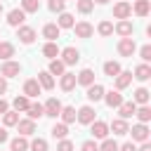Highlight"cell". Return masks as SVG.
I'll return each mask as SVG.
<instances>
[{
	"instance_id": "44",
	"label": "cell",
	"mask_w": 151,
	"mask_h": 151,
	"mask_svg": "<svg viewBox=\"0 0 151 151\" xmlns=\"http://www.w3.org/2000/svg\"><path fill=\"white\" fill-rule=\"evenodd\" d=\"M99 151H118V144H116L113 139H106V137H104V142H101Z\"/></svg>"
},
{
	"instance_id": "17",
	"label": "cell",
	"mask_w": 151,
	"mask_h": 151,
	"mask_svg": "<svg viewBox=\"0 0 151 151\" xmlns=\"http://www.w3.org/2000/svg\"><path fill=\"white\" fill-rule=\"evenodd\" d=\"M87 99H90V101H99V99H104V87H101L99 83L87 85Z\"/></svg>"
},
{
	"instance_id": "49",
	"label": "cell",
	"mask_w": 151,
	"mask_h": 151,
	"mask_svg": "<svg viewBox=\"0 0 151 151\" xmlns=\"http://www.w3.org/2000/svg\"><path fill=\"white\" fill-rule=\"evenodd\" d=\"M7 139H9V134H7V130H5V127H0V144H5Z\"/></svg>"
},
{
	"instance_id": "54",
	"label": "cell",
	"mask_w": 151,
	"mask_h": 151,
	"mask_svg": "<svg viewBox=\"0 0 151 151\" xmlns=\"http://www.w3.org/2000/svg\"><path fill=\"white\" fill-rule=\"evenodd\" d=\"M0 14H2V2H0Z\"/></svg>"
},
{
	"instance_id": "4",
	"label": "cell",
	"mask_w": 151,
	"mask_h": 151,
	"mask_svg": "<svg viewBox=\"0 0 151 151\" xmlns=\"http://www.w3.org/2000/svg\"><path fill=\"white\" fill-rule=\"evenodd\" d=\"M94 113H97V111H94L92 106H80V109L76 111V118H78L80 125H90V123L94 120Z\"/></svg>"
},
{
	"instance_id": "46",
	"label": "cell",
	"mask_w": 151,
	"mask_h": 151,
	"mask_svg": "<svg viewBox=\"0 0 151 151\" xmlns=\"http://www.w3.org/2000/svg\"><path fill=\"white\" fill-rule=\"evenodd\" d=\"M80 151H99V146H97V142H92V139H87V142H83V146H80Z\"/></svg>"
},
{
	"instance_id": "26",
	"label": "cell",
	"mask_w": 151,
	"mask_h": 151,
	"mask_svg": "<svg viewBox=\"0 0 151 151\" xmlns=\"http://www.w3.org/2000/svg\"><path fill=\"white\" fill-rule=\"evenodd\" d=\"M134 14L137 17H146L149 14V9H151V0H134Z\"/></svg>"
},
{
	"instance_id": "47",
	"label": "cell",
	"mask_w": 151,
	"mask_h": 151,
	"mask_svg": "<svg viewBox=\"0 0 151 151\" xmlns=\"http://www.w3.org/2000/svg\"><path fill=\"white\" fill-rule=\"evenodd\" d=\"M139 57H142L144 61H151V45H144V47L139 50Z\"/></svg>"
},
{
	"instance_id": "37",
	"label": "cell",
	"mask_w": 151,
	"mask_h": 151,
	"mask_svg": "<svg viewBox=\"0 0 151 151\" xmlns=\"http://www.w3.org/2000/svg\"><path fill=\"white\" fill-rule=\"evenodd\" d=\"M28 97L26 94H19V97H14V101H12V106H14V111H26L28 109Z\"/></svg>"
},
{
	"instance_id": "34",
	"label": "cell",
	"mask_w": 151,
	"mask_h": 151,
	"mask_svg": "<svg viewBox=\"0 0 151 151\" xmlns=\"http://www.w3.org/2000/svg\"><path fill=\"white\" fill-rule=\"evenodd\" d=\"M64 71H66V64L61 59H50V73L52 76H61Z\"/></svg>"
},
{
	"instance_id": "45",
	"label": "cell",
	"mask_w": 151,
	"mask_h": 151,
	"mask_svg": "<svg viewBox=\"0 0 151 151\" xmlns=\"http://www.w3.org/2000/svg\"><path fill=\"white\" fill-rule=\"evenodd\" d=\"M57 151H73V142L71 139H59V144H57Z\"/></svg>"
},
{
	"instance_id": "24",
	"label": "cell",
	"mask_w": 151,
	"mask_h": 151,
	"mask_svg": "<svg viewBox=\"0 0 151 151\" xmlns=\"http://www.w3.org/2000/svg\"><path fill=\"white\" fill-rule=\"evenodd\" d=\"M118 111H120V118H125V120H127V118H132V116H134L137 104H134V101H123V104L118 106Z\"/></svg>"
},
{
	"instance_id": "16",
	"label": "cell",
	"mask_w": 151,
	"mask_h": 151,
	"mask_svg": "<svg viewBox=\"0 0 151 151\" xmlns=\"http://www.w3.org/2000/svg\"><path fill=\"white\" fill-rule=\"evenodd\" d=\"M76 85H78V83H76V73H66V71H64V73H61V80H59V87H61L64 92H71Z\"/></svg>"
},
{
	"instance_id": "18",
	"label": "cell",
	"mask_w": 151,
	"mask_h": 151,
	"mask_svg": "<svg viewBox=\"0 0 151 151\" xmlns=\"http://www.w3.org/2000/svg\"><path fill=\"white\" fill-rule=\"evenodd\" d=\"M109 130H111L113 134H127L130 125H127V120H125V118H116V120L109 125Z\"/></svg>"
},
{
	"instance_id": "13",
	"label": "cell",
	"mask_w": 151,
	"mask_h": 151,
	"mask_svg": "<svg viewBox=\"0 0 151 151\" xmlns=\"http://www.w3.org/2000/svg\"><path fill=\"white\" fill-rule=\"evenodd\" d=\"M40 90H42V87H40V83H38L35 78H28V80L24 83V94H26L28 99H31V97H38Z\"/></svg>"
},
{
	"instance_id": "20",
	"label": "cell",
	"mask_w": 151,
	"mask_h": 151,
	"mask_svg": "<svg viewBox=\"0 0 151 151\" xmlns=\"http://www.w3.org/2000/svg\"><path fill=\"white\" fill-rule=\"evenodd\" d=\"M35 80L40 83V87H42V90H52V87H54V78H52V73H50V71H40Z\"/></svg>"
},
{
	"instance_id": "52",
	"label": "cell",
	"mask_w": 151,
	"mask_h": 151,
	"mask_svg": "<svg viewBox=\"0 0 151 151\" xmlns=\"http://www.w3.org/2000/svg\"><path fill=\"white\" fill-rule=\"evenodd\" d=\"M137 151H151V144L149 142H142V149H137Z\"/></svg>"
},
{
	"instance_id": "21",
	"label": "cell",
	"mask_w": 151,
	"mask_h": 151,
	"mask_svg": "<svg viewBox=\"0 0 151 151\" xmlns=\"http://www.w3.org/2000/svg\"><path fill=\"white\" fill-rule=\"evenodd\" d=\"M132 83V71H120L116 76V90H125Z\"/></svg>"
},
{
	"instance_id": "11",
	"label": "cell",
	"mask_w": 151,
	"mask_h": 151,
	"mask_svg": "<svg viewBox=\"0 0 151 151\" xmlns=\"http://www.w3.org/2000/svg\"><path fill=\"white\" fill-rule=\"evenodd\" d=\"M45 116H50V118H57L59 116V111H61V101L59 99H54V97H50L47 101H45Z\"/></svg>"
},
{
	"instance_id": "43",
	"label": "cell",
	"mask_w": 151,
	"mask_h": 151,
	"mask_svg": "<svg viewBox=\"0 0 151 151\" xmlns=\"http://www.w3.org/2000/svg\"><path fill=\"white\" fill-rule=\"evenodd\" d=\"M47 7H50V12H64L66 0H50V2H47Z\"/></svg>"
},
{
	"instance_id": "38",
	"label": "cell",
	"mask_w": 151,
	"mask_h": 151,
	"mask_svg": "<svg viewBox=\"0 0 151 151\" xmlns=\"http://www.w3.org/2000/svg\"><path fill=\"white\" fill-rule=\"evenodd\" d=\"M134 116L139 118V123H149V120H151V109H149L146 104H142V106L134 111Z\"/></svg>"
},
{
	"instance_id": "40",
	"label": "cell",
	"mask_w": 151,
	"mask_h": 151,
	"mask_svg": "<svg viewBox=\"0 0 151 151\" xmlns=\"http://www.w3.org/2000/svg\"><path fill=\"white\" fill-rule=\"evenodd\" d=\"M76 2H78V12L80 14H90L94 9V2L92 0H76Z\"/></svg>"
},
{
	"instance_id": "23",
	"label": "cell",
	"mask_w": 151,
	"mask_h": 151,
	"mask_svg": "<svg viewBox=\"0 0 151 151\" xmlns=\"http://www.w3.org/2000/svg\"><path fill=\"white\" fill-rule=\"evenodd\" d=\"M132 78H137V80H142V83H144V80H149V78H151V66H149L146 61H144V64H139V66L134 68V76H132Z\"/></svg>"
},
{
	"instance_id": "33",
	"label": "cell",
	"mask_w": 151,
	"mask_h": 151,
	"mask_svg": "<svg viewBox=\"0 0 151 151\" xmlns=\"http://www.w3.org/2000/svg\"><path fill=\"white\" fill-rule=\"evenodd\" d=\"M73 17L68 14V12H59V21H57V26L59 28H73Z\"/></svg>"
},
{
	"instance_id": "42",
	"label": "cell",
	"mask_w": 151,
	"mask_h": 151,
	"mask_svg": "<svg viewBox=\"0 0 151 151\" xmlns=\"http://www.w3.org/2000/svg\"><path fill=\"white\" fill-rule=\"evenodd\" d=\"M28 149H31V151H47V142H45L42 137H38V139H33V142L28 144Z\"/></svg>"
},
{
	"instance_id": "35",
	"label": "cell",
	"mask_w": 151,
	"mask_h": 151,
	"mask_svg": "<svg viewBox=\"0 0 151 151\" xmlns=\"http://www.w3.org/2000/svg\"><path fill=\"white\" fill-rule=\"evenodd\" d=\"M120 71H123V68H120V64H118V61H106V64H104V73H106L109 78H116Z\"/></svg>"
},
{
	"instance_id": "7",
	"label": "cell",
	"mask_w": 151,
	"mask_h": 151,
	"mask_svg": "<svg viewBox=\"0 0 151 151\" xmlns=\"http://www.w3.org/2000/svg\"><path fill=\"white\" fill-rule=\"evenodd\" d=\"M17 28H19V31H17V38H19L24 45H31V42L35 40V28L24 26V24H21V26H17Z\"/></svg>"
},
{
	"instance_id": "14",
	"label": "cell",
	"mask_w": 151,
	"mask_h": 151,
	"mask_svg": "<svg viewBox=\"0 0 151 151\" xmlns=\"http://www.w3.org/2000/svg\"><path fill=\"white\" fill-rule=\"evenodd\" d=\"M17 130H19V134H24V137H31V134L35 132V120H31V118L21 120V118H19V123H17Z\"/></svg>"
},
{
	"instance_id": "39",
	"label": "cell",
	"mask_w": 151,
	"mask_h": 151,
	"mask_svg": "<svg viewBox=\"0 0 151 151\" xmlns=\"http://www.w3.org/2000/svg\"><path fill=\"white\" fill-rule=\"evenodd\" d=\"M21 9L26 14H33V12L40 9V0H21Z\"/></svg>"
},
{
	"instance_id": "30",
	"label": "cell",
	"mask_w": 151,
	"mask_h": 151,
	"mask_svg": "<svg viewBox=\"0 0 151 151\" xmlns=\"http://www.w3.org/2000/svg\"><path fill=\"white\" fill-rule=\"evenodd\" d=\"M149 94H151V92H149L146 87H137L134 94H132V101H134V104H146V101H149Z\"/></svg>"
},
{
	"instance_id": "3",
	"label": "cell",
	"mask_w": 151,
	"mask_h": 151,
	"mask_svg": "<svg viewBox=\"0 0 151 151\" xmlns=\"http://www.w3.org/2000/svg\"><path fill=\"white\" fill-rule=\"evenodd\" d=\"M59 54H61V61H64L66 66H73V64H78V59H80V52H78L76 47H71V45L64 47Z\"/></svg>"
},
{
	"instance_id": "12",
	"label": "cell",
	"mask_w": 151,
	"mask_h": 151,
	"mask_svg": "<svg viewBox=\"0 0 151 151\" xmlns=\"http://www.w3.org/2000/svg\"><path fill=\"white\" fill-rule=\"evenodd\" d=\"M24 21H26V12H24V9H19V7H17V9H12V12L7 14V24H9V26H14V28H17V26H21Z\"/></svg>"
},
{
	"instance_id": "32",
	"label": "cell",
	"mask_w": 151,
	"mask_h": 151,
	"mask_svg": "<svg viewBox=\"0 0 151 151\" xmlns=\"http://www.w3.org/2000/svg\"><path fill=\"white\" fill-rule=\"evenodd\" d=\"M9 149H12V151H28L26 137H24V134H21V137H14V139L9 142Z\"/></svg>"
},
{
	"instance_id": "29",
	"label": "cell",
	"mask_w": 151,
	"mask_h": 151,
	"mask_svg": "<svg viewBox=\"0 0 151 151\" xmlns=\"http://www.w3.org/2000/svg\"><path fill=\"white\" fill-rule=\"evenodd\" d=\"M42 54H45L47 59H57V57H59V47H57V42H54V40H47V45L42 47Z\"/></svg>"
},
{
	"instance_id": "28",
	"label": "cell",
	"mask_w": 151,
	"mask_h": 151,
	"mask_svg": "<svg viewBox=\"0 0 151 151\" xmlns=\"http://www.w3.org/2000/svg\"><path fill=\"white\" fill-rule=\"evenodd\" d=\"M12 57H14V45H12V42L0 40V59H2V61H7V59H12Z\"/></svg>"
},
{
	"instance_id": "5",
	"label": "cell",
	"mask_w": 151,
	"mask_h": 151,
	"mask_svg": "<svg viewBox=\"0 0 151 151\" xmlns=\"http://www.w3.org/2000/svg\"><path fill=\"white\" fill-rule=\"evenodd\" d=\"M90 132H92L94 139H104V137L109 134V123H104V120H92V123H90Z\"/></svg>"
},
{
	"instance_id": "8",
	"label": "cell",
	"mask_w": 151,
	"mask_h": 151,
	"mask_svg": "<svg viewBox=\"0 0 151 151\" xmlns=\"http://www.w3.org/2000/svg\"><path fill=\"white\" fill-rule=\"evenodd\" d=\"M130 14H132V5L130 2H116L113 5V17L116 19H130Z\"/></svg>"
},
{
	"instance_id": "51",
	"label": "cell",
	"mask_w": 151,
	"mask_h": 151,
	"mask_svg": "<svg viewBox=\"0 0 151 151\" xmlns=\"http://www.w3.org/2000/svg\"><path fill=\"white\" fill-rule=\"evenodd\" d=\"M7 109H9V104H7V101H5L2 97H0V116H2V113H5Z\"/></svg>"
},
{
	"instance_id": "10",
	"label": "cell",
	"mask_w": 151,
	"mask_h": 151,
	"mask_svg": "<svg viewBox=\"0 0 151 151\" xmlns=\"http://www.w3.org/2000/svg\"><path fill=\"white\" fill-rule=\"evenodd\" d=\"M104 101H106V106H111V109H118V106L123 104V94H120V90L104 92Z\"/></svg>"
},
{
	"instance_id": "53",
	"label": "cell",
	"mask_w": 151,
	"mask_h": 151,
	"mask_svg": "<svg viewBox=\"0 0 151 151\" xmlns=\"http://www.w3.org/2000/svg\"><path fill=\"white\" fill-rule=\"evenodd\" d=\"M92 2H97V5H106L109 0H92Z\"/></svg>"
},
{
	"instance_id": "31",
	"label": "cell",
	"mask_w": 151,
	"mask_h": 151,
	"mask_svg": "<svg viewBox=\"0 0 151 151\" xmlns=\"http://www.w3.org/2000/svg\"><path fill=\"white\" fill-rule=\"evenodd\" d=\"M26 113H28L31 120H35V118H42V116H45V109H42V104H28Z\"/></svg>"
},
{
	"instance_id": "36",
	"label": "cell",
	"mask_w": 151,
	"mask_h": 151,
	"mask_svg": "<svg viewBox=\"0 0 151 151\" xmlns=\"http://www.w3.org/2000/svg\"><path fill=\"white\" fill-rule=\"evenodd\" d=\"M2 120H5L7 127H14V125L19 123V111H9V109H7V111L2 113Z\"/></svg>"
},
{
	"instance_id": "19",
	"label": "cell",
	"mask_w": 151,
	"mask_h": 151,
	"mask_svg": "<svg viewBox=\"0 0 151 151\" xmlns=\"http://www.w3.org/2000/svg\"><path fill=\"white\" fill-rule=\"evenodd\" d=\"M76 83H80V85H85V87L92 85V83H94V71H92V68H83V71L76 76Z\"/></svg>"
},
{
	"instance_id": "27",
	"label": "cell",
	"mask_w": 151,
	"mask_h": 151,
	"mask_svg": "<svg viewBox=\"0 0 151 151\" xmlns=\"http://www.w3.org/2000/svg\"><path fill=\"white\" fill-rule=\"evenodd\" d=\"M50 132H52V137H54V139H64V137L68 134V125H66V123H54Z\"/></svg>"
},
{
	"instance_id": "6",
	"label": "cell",
	"mask_w": 151,
	"mask_h": 151,
	"mask_svg": "<svg viewBox=\"0 0 151 151\" xmlns=\"http://www.w3.org/2000/svg\"><path fill=\"white\" fill-rule=\"evenodd\" d=\"M127 132H132V142H149V127H146V123H137Z\"/></svg>"
},
{
	"instance_id": "22",
	"label": "cell",
	"mask_w": 151,
	"mask_h": 151,
	"mask_svg": "<svg viewBox=\"0 0 151 151\" xmlns=\"http://www.w3.org/2000/svg\"><path fill=\"white\" fill-rule=\"evenodd\" d=\"M59 33H61V28L57 24H45L42 26V38H47V40H57Z\"/></svg>"
},
{
	"instance_id": "50",
	"label": "cell",
	"mask_w": 151,
	"mask_h": 151,
	"mask_svg": "<svg viewBox=\"0 0 151 151\" xmlns=\"http://www.w3.org/2000/svg\"><path fill=\"white\" fill-rule=\"evenodd\" d=\"M5 92H7V78L0 76V94H5Z\"/></svg>"
},
{
	"instance_id": "48",
	"label": "cell",
	"mask_w": 151,
	"mask_h": 151,
	"mask_svg": "<svg viewBox=\"0 0 151 151\" xmlns=\"http://www.w3.org/2000/svg\"><path fill=\"white\" fill-rule=\"evenodd\" d=\"M118 151H137V146H134L132 142H125L123 146H118Z\"/></svg>"
},
{
	"instance_id": "2",
	"label": "cell",
	"mask_w": 151,
	"mask_h": 151,
	"mask_svg": "<svg viewBox=\"0 0 151 151\" xmlns=\"http://www.w3.org/2000/svg\"><path fill=\"white\" fill-rule=\"evenodd\" d=\"M134 50H137L134 38H120V42H118V54L120 57H132Z\"/></svg>"
},
{
	"instance_id": "9",
	"label": "cell",
	"mask_w": 151,
	"mask_h": 151,
	"mask_svg": "<svg viewBox=\"0 0 151 151\" xmlns=\"http://www.w3.org/2000/svg\"><path fill=\"white\" fill-rule=\"evenodd\" d=\"M113 31H116L120 38H130V35H132V31H134V26H132V21H127V19H120V21L113 26Z\"/></svg>"
},
{
	"instance_id": "15",
	"label": "cell",
	"mask_w": 151,
	"mask_h": 151,
	"mask_svg": "<svg viewBox=\"0 0 151 151\" xmlns=\"http://www.w3.org/2000/svg\"><path fill=\"white\" fill-rule=\"evenodd\" d=\"M73 31H76L78 38H90V35L94 33L92 24H87V21H78V24H73Z\"/></svg>"
},
{
	"instance_id": "25",
	"label": "cell",
	"mask_w": 151,
	"mask_h": 151,
	"mask_svg": "<svg viewBox=\"0 0 151 151\" xmlns=\"http://www.w3.org/2000/svg\"><path fill=\"white\" fill-rule=\"evenodd\" d=\"M59 116H61V123H66V125L76 123V109H73V106H61Z\"/></svg>"
},
{
	"instance_id": "1",
	"label": "cell",
	"mask_w": 151,
	"mask_h": 151,
	"mask_svg": "<svg viewBox=\"0 0 151 151\" xmlns=\"http://www.w3.org/2000/svg\"><path fill=\"white\" fill-rule=\"evenodd\" d=\"M19 73H21V64H19V61H9V59H7V61L0 66V76H2V78H17Z\"/></svg>"
},
{
	"instance_id": "41",
	"label": "cell",
	"mask_w": 151,
	"mask_h": 151,
	"mask_svg": "<svg viewBox=\"0 0 151 151\" xmlns=\"http://www.w3.org/2000/svg\"><path fill=\"white\" fill-rule=\"evenodd\" d=\"M97 31H99V35H104V38H109V35L113 33V24H111V21H101V24L97 26Z\"/></svg>"
}]
</instances>
